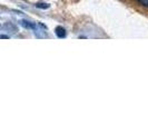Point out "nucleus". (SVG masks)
Returning a JSON list of instances; mask_svg holds the SVG:
<instances>
[{"instance_id":"nucleus-1","label":"nucleus","mask_w":148,"mask_h":134,"mask_svg":"<svg viewBox=\"0 0 148 134\" xmlns=\"http://www.w3.org/2000/svg\"><path fill=\"white\" fill-rule=\"evenodd\" d=\"M56 35L59 38H65L66 37V30L64 29L62 27H57L56 28Z\"/></svg>"},{"instance_id":"nucleus-2","label":"nucleus","mask_w":148,"mask_h":134,"mask_svg":"<svg viewBox=\"0 0 148 134\" xmlns=\"http://www.w3.org/2000/svg\"><path fill=\"white\" fill-rule=\"evenodd\" d=\"M21 25L23 27H26V28H35V25H34L32 22L27 21V20H22Z\"/></svg>"},{"instance_id":"nucleus-3","label":"nucleus","mask_w":148,"mask_h":134,"mask_svg":"<svg viewBox=\"0 0 148 134\" xmlns=\"http://www.w3.org/2000/svg\"><path fill=\"white\" fill-rule=\"evenodd\" d=\"M36 7L47 9V8H49V5H47V3H37V5H36Z\"/></svg>"},{"instance_id":"nucleus-4","label":"nucleus","mask_w":148,"mask_h":134,"mask_svg":"<svg viewBox=\"0 0 148 134\" xmlns=\"http://www.w3.org/2000/svg\"><path fill=\"white\" fill-rule=\"evenodd\" d=\"M136 1L141 3V5L145 6V7H148V0H136Z\"/></svg>"}]
</instances>
